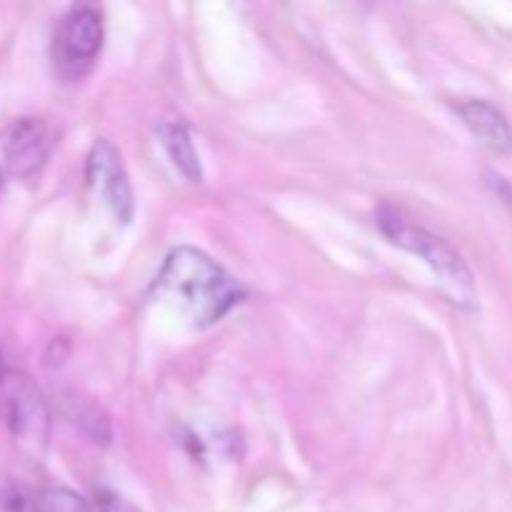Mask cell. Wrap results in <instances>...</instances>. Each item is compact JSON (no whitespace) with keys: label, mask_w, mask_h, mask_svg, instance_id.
<instances>
[{"label":"cell","mask_w":512,"mask_h":512,"mask_svg":"<svg viewBox=\"0 0 512 512\" xmlns=\"http://www.w3.org/2000/svg\"><path fill=\"white\" fill-rule=\"evenodd\" d=\"M153 295L195 325L223 320L243 300V288L210 255L180 245L170 250L153 283Z\"/></svg>","instance_id":"6da1fadb"},{"label":"cell","mask_w":512,"mask_h":512,"mask_svg":"<svg viewBox=\"0 0 512 512\" xmlns=\"http://www.w3.org/2000/svg\"><path fill=\"white\" fill-rule=\"evenodd\" d=\"M378 225L390 243L418 255L433 268V273L438 275L440 290L448 295L450 303L463 305V308H470L475 303L473 275H470L465 260L460 258V253L448 240L410 223L408 218H403L400 210L390 208V205H385L378 213Z\"/></svg>","instance_id":"7a4b0ae2"},{"label":"cell","mask_w":512,"mask_h":512,"mask_svg":"<svg viewBox=\"0 0 512 512\" xmlns=\"http://www.w3.org/2000/svg\"><path fill=\"white\" fill-rule=\"evenodd\" d=\"M0 420L15 443L28 453H40L48 443L50 413L43 393L30 375L13 368L0 353Z\"/></svg>","instance_id":"3957f363"},{"label":"cell","mask_w":512,"mask_h":512,"mask_svg":"<svg viewBox=\"0 0 512 512\" xmlns=\"http://www.w3.org/2000/svg\"><path fill=\"white\" fill-rule=\"evenodd\" d=\"M103 20L100 13L90 5L73 8L55 33L53 58L55 68L65 80H78L93 68L95 58L103 48Z\"/></svg>","instance_id":"277c9868"},{"label":"cell","mask_w":512,"mask_h":512,"mask_svg":"<svg viewBox=\"0 0 512 512\" xmlns=\"http://www.w3.org/2000/svg\"><path fill=\"white\" fill-rule=\"evenodd\" d=\"M53 145L55 135L43 118L35 115L13 118L3 130L5 168L13 178H33L48 163Z\"/></svg>","instance_id":"5b68a950"},{"label":"cell","mask_w":512,"mask_h":512,"mask_svg":"<svg viewBox=\"0 0 512 512\" xmlns=\"http://www.w3.org/2000/svg\"><path fill=\"white\" fill-rule=\"evenodd\" d=\"M85 178L93 193L110 208V213L128 223L133 218V188H130L128 173L120 163V153L110 140H95L90 148L88 165H85Z\"/></svg>","instance_id":"8992f818"},{"label":"cell","mask_w":512,"mask_h":512,"mask_svg":"<svg viewBox=\"0 0 512 512\" xmlns=\"http://www.w3.org/2000/svg\"><path fill=\"white\" fill-rule=\"evenodd\" d=\"M458 113L463 118L465 128L480 140L493 153H512V128L495 105L485 100H468L458 105Z\"/></svg>","instance_id":"52a82bcc"},{"label":"cell","mask_w":512,"mask_h":512,"mask_svg":"<svg viewBox=\"0 0 512 512\" xmlns=\"http://www.w3.org/2000/svg\"><path fill=\"white\" fill-rule=\"evenodd\" d=\"M160 143H163L165 153L170 155L175 168L190 180V183H200L203 180V170H200L198 153H195V145L190 140L188 128L183 123H175V120H165L158 128Z\"/></svg>","instance_id":"ba28073f"},{"label":"cell","mask_w":512,"mask_h":512,"mask_svg":"<svg viewBox=\"0 0 512 512\" xmlns=\"http://www.w3.org/2000/svg\"><path fill=\"white\" fill-rule=\"evenodd\" d=\"M95 508H98V512H140L135 505H130L128 500L120 498V495L115 493H108V490L95 495Z\"/></svg>","instance_id":"9c48e42d"},{"label":"cell","mask_w":512,"mask_h":512,"mask_svg":"<svg viewBox=\"0 0 512 512\" xmlns=\"http://www.w3.org/2000/svg\"><path fill=\"white\" fill-rule=\"evenodd\" d=\"M15 493V485L10 483V478H5L3 473H0V508L5 510V505H8L10 495Z\"/></svg>","instance_id":"30bf717a"},{"label":"cell","mask_w":512,"mask_h":512,"mask_svg":"<svg viewBox=\"0 0 512 512\" xmlns=\"http://www.w3.org/2000/svg\"><path fill=\"white\" fill-rule=\"evenodd\" d=\"M0 193H3V168H0Z\"/></svg>","instance_id":"8fae6325"}]
</instances>
